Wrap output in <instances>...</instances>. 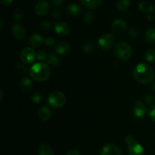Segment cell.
<instances>
[{
  "label": "cell",
  "instance_id": "1",
  "mask_svg": "<svg viewBox=\"0 0 155 155\" xmlns=\"http://www.w3.org/2000/svg\"><path fill=\"white\" fill-rule=\"evenodd\" d=\"M134 78L142 84H149L154 80L155 74L151 66L145 63H139L133 71Z\"/></svg>",
  "mask_w": 155,
  "mask_h": 155
},
{
  "label": "cell",
  "instance_id": "2",
  "mask_svg": "<svg viewBox=\"0 0 155 155\" xmlns=\"http://www.w3.org/2000/svg\"><path fill=\"white\" fill-rule=\"evenodd\" d=\"M51 71L48 64L44 62H38L32 65L29 69V74L37 82H44L50 77Z\"/></svg>",
  "mask_w": 155,
  "mask_h": 155
},
{
  "label": "cell",
  "instance_id": "3",
  "mask_svg": "<svg viewBox=\"0 0 155 155\" xmlns=\"http://www.w3.org/2000/svg\"><path fill=\"white\" fill-rule=\"evenodd\" d=\"M114 53L117 57L124 61L130 60L133 54V48L130 44L121 41L115 45Z\"/></svg>",
  "mask_w": 155,
  "mask_h": 155
},
{
  "label": "cell",
  "instance_id": "4",
  "mask_svg": "<svg viewBox=\"0 0 155 155\" xmlns=\"http://www.w3.org/2000/svg\"><path fill=\"white\" fill-rule=\"evenodd\" d=\"M67 98L63 92L54 91L48 97V103L54 108H60L66 104Z\"/></svg>",
  "mask_w": 155,
  "mask_h": 155
},
{
  "label": "cell",
  "instance_id": "5",
  "mask_svg": "<svg viewBox=\"0 0 155 155\" xmlns=\"http://www.w3.org/2000/svg\"><path fill=\"white\" fill-rule=\"evenodd\" d=\"M115 43V38L111 33H105L98 39V44L99 48L103 51H108Z\"/></svg>",
  "mask_w": 155,
  "mask_h": 155
},
{
  "label": "cell",
  "instance_id": "6",
  "mask_svg": "<svg viewBox=\"0 0 155 155\" xmlns=\"http://www.w3.org/2000/svg\"><path fill=\"white\" fill-rule=\"evenodd\" d=\"M20 56H21V59L23 63L28 64L34 61L35 59L36 58V53L32 48L27 47L21 51Z\"/></svg>",
  "mask_w": 155,
  "mask_h": 155
},
{
  "label": "cell",
  "instance_id": "7",
  "mask_svg": "<svg viewBox=\"0 0 155 155\" xmlns=\"http://www.w3.org/2000/svg\"><path fill=\"white\" fill-rule=\"evenodd\" d=\"M100 155H123L120 148L115 144L109 143L104 145L101 150Z\"/></svg>",
  "mask_w": 155,
  "mask_h": 155
},
{
  "label": "cell",
  "instance_id": "8",
  "mask_svg": "<svg viewBox=\"0 0 155 155\" xmlns=\"http://www.w3.org/2000/svg\"><path fill=\"white\" fill-rule=\"evenodd\" d=\"M54 32L60 36H67L70 33L71 27L69 24L64 21H58L54 24Z\"/></svg>",
  "mask_w": 155,
  "mask_h": 155
},
{
  "label": "cell",
  "instance_id": "9",
  "mask_svg": "<svg viewBox=\"0 0 155 155\" xmlns=\"http://www.w3.org/2000/svg\"><path fill=\"white\" fill-rule=\"evenodd\" d=\"M50 8V5L47 0H39L35 5V12L39 16H44L48 12Z\"/></svg>",
  "mask_w": 155,
  "mask_h": 155
},
{
  "label": "cell",
  "instance_id": "10",
  "mask_svg": "<svg viewBox=\"0 0 155 155\" xmlns=\"http://www.w3.org/2000/svg\"><path fill=\"white\" fill-rule=\"evenodd\" d=\"M146 114V107L139 100H137L135 103L133 109V115L136 119H142Z\"/></svg>",
  "mask_w": 155,
  "mask_h": 155
},
{
  "label": "cell",
  "instance_id": "11",
  "mask_svg": "<svg viewBox=\"0 0 155 155\" xmlns=\"http://www.w3.org/2000/svg\"><path fill=\"white\" fill-rule=\"evenodd\" d=\"M127 151L129 155H143L144 148L140 143L135 140L127 145Z\"/></svg>",
  "mask_w": 155,
  "mask_h": 155
},
{
  "label": "cell",
  "instance_id": "12",
  "mask_svg": "<svg viewBox=\"0 0 155 155\" xmlns=\"http://www.w3.org/2000/svg\"><path fill=\"white\" fill-rule=\"evenodd\" d=\"M12 33L14 37L18 40H22L25 38L26 30L24 26L21 24H14L12 28Z\"/></svg>",
  "mask_w": 155,
  "mask_h": 155
},
{
  "label": "cell",
  "instance_id": "13",
  "mask_svg": "<svg viewBox=\"0 0 155 155\" xmlns=\"http://www.w3.org/2000/svg\"><path fill=\"white\" fill-rule=\"evenodd\" d=\"M111 28L116 33H122V32L125 31L127 28V21L123 19H120V18L115 19L112 22Z\"/></svg>",
  "mask_w": 155,
  "mask_h": 155
},
{
  "label": "cell",
  "instance_id": "14",
  "mask_svg": "<svg viewBox=\"0 0 155 155\" xmlns=\"http://www.w3.org/2000/svg\"><path fill=\"white\" fill-rule=\"evenodd\" d=\"M44 40L45 39L42 38V36L40 34L33 33L29 38L28 43L29 45H30V46L33 47V48H38V47H40L42 45Z\"/></svg>",
  "mask_w": 155,
  "mask_h": 155
},
{
  "label": "cell",
  "instance_id": "15",
  "mask_svg": "<svg viewBox=\"0 0 155 155\" xmlns=\"http://www.w3.org/2000/svg\"><path fill=\"white\" fill-rule=\"evenodd\" d=\"M54 49L57 54L60 55H64L68 54L71 51V45L66 42H60L56 44Z\"/></svg>",
  "mask_w": 155,
  "mask_h": 155
},
{
  "label": "cell",
  "instance_id": "16",
  "mask_svg": "<svg viewBox=\"0 0 155 155\" xmlns=\"http://www.w3.org/2000/svg\"><path fill=\"white\" fill-rule=\"evenodd\" d=\"M66 12L70 16L77 17L81 14L82 8L78 4L76 3H70L67 5Z\"/></svg>",
  "mask_w": 155,
  "mask_h": 155
},
{
  "label": "cell",
  "instance_id": "17",
  "mask_svg": "<svg viewBox=\"0 0 155 155\" xmlns=\"http://www.w3.org/2000/svg\"><path fill=\"white\" fill-rule=\"evenodd\" d=\"M51 110L47 106H43L38 111V117L42 122H47L51 118Z\"/></svg>",
  "mask_w": 155,
  "mask_h": 155
},
{
  "label": "cell",
  "instance_id": "18",
  "mask_svg": "<svg viewBox=\"0 0 155 155\" xmlns=\"http://www.w3.org/2000/svg\"><path fill=\"white\" fill-rule=\"evenodd\" d=\"M139 10L142 11L144 13L148 14V15H151L154 11V6L152 3L149 2H142L139 4Z\"/></svg>",
  "mask_w": 155,
  "mask_h": 155
},
{
  "label": "cell",
  "instance_id": "19",
  "mask_svg": "<svg viewBox=\"0 0 155 155\" xmlns=\"http://www.w3.org/2000/svg\"><path fill=\"white\" fill-rule=\"evenodd\" d=\"M21 89L24 92H29L33 88V82L28 77H24L20 82Z\"/></svg>",
  "mask_w": 155,
  "mask_h": 155
},
{
  "label": "cell",
  "instance_id": "20",
  "mask_svg": "<svg viewBox=\"0 0 155 155\" xmlns=\"http://www.w3.org/2000/svg\"><path fill=\"white\" fill-rule=\"evenodd\" d=\"M39 155H54L52 148L47 144H41L38 148Z\"/></svg>",
  "mask_w": 155,
  "mask_h": 155
},
{
  "label": "cell",
  "instance_id": "21",
  "mask_svg": "<svg viewBox=\"0 0 155 155\" xmlns=\"http://www.w3.org/2000/svg\"><path fill=\"white\" fill-rule=\"evenodd\" d=\"M83 5L87 8H95L102 2V0H81Z\"/></svg>",
  "mask_w": 155,
  "mask_h": 155
},
{
  "label": "cell",
  "instance_id": "22",
  "mask_svg": "<svg viewBox=\"0 0 155 155\" xmlns=\"http://www.w3.org/2000/svg\"><path fill=\"white\" fill-rule=\"evenodd\" d=\"M145 40L149 43H154L155 42V28L150 27L145 31Z\"/></svg>",
  "mask_w": 155,
  "mask_h": 155
},
{
  "label": "cell",
  "instance_id": "23",
  "mask_svg": "<svg viewBox=\"0 0 155 155\" xmlns=\"http://www.w3.org/2000/svg\"><path fill=\"white\" fill-rule=\"evenodd\" d=\"M46 62L48 64L51 65L53 67H55L58 66L59 64V63H60V58H59V57L57 54L51 53L50 54H48V57Z\"/></svg>",
  "mask_w": 155,
  "mask_h": 155
},
{
  "label": "cell",
  "instance_id": "24",
  "mask_svg": "<svg viewBox=\"0 0 155 155\" xmlns=\"http://www.w3.org/2000/svg\"><path fill=\"white\" fill-rule=\"evenodd\" d=\"M130 0H118L117 3V7L120 11H127L130 8Z\"/></svg>",
  "mask_w": 155,
  "mask_h": 155
},
{
  "label": "cell",
  "instance_id": "25",
  "mask_svg": "<svg viewBox=\"0 0 155 155\" xmlns=\"http://www.w3.org/2000/svg\"><path fill=\"white\" fill-rule=\"evenodd\" d=\"M83 50L86 54H91L95 51V45L93 42H87L83 47Z\"/></svg>",
  "mask_w": 155,
  "mask_h": 155
},
{
  "label": "cell",
  "instance_id": "26",
  "mask_svg": "<svg viewBox=\"0 0 155 155\" xmlns=\"http://www.w3.org/2000/svg\"><path fill=\"white\" fill-rule=\"evenodd\" d=\"M145 60L148 61V62H155V49L152 48V49H149L148 51H146L145 54Z\"/></svg>",
  "mask_w": 155,
  "mask_h": 155
},
{
  "label": "cell",
  "instance_id": "27",
  "mask_svg": "<svg viewBox=\"0 0 155 155\" xmlns=\"http://www.w3.org/2000/svg\"><path fill=\"white\" fill-rule=\"evenodd\" d=\"M94 18H95V16H94L93 12H91V11H88L85 13V15H83V21H84L85 23L89 24L93 22Z\"/></svg>",
  "mask_w": 155,
  "mask_h": 155
},
{
  "label": "cell",
  "instance_id": "28",
  "mask_svg": "<svg viewBox=\"0 0 155 155\" xmlns=\"http://www.w3.org/2000/svg\"><path fill=\"white\" fill-rule=\"evenodd\" d=\"M48 55L47 54V53L45 51H43V50H39L36 53V59L39 62L46 61L47 59H48Z\"/></svg>",
  "mask_w": 155,
  "mask_h": 155
},
{
  "label": "cell",
  "instance_id": "29",
  "mask_svg": "<svg viewBox=\"0 0 155 155\" xmlns=\"http://www.w3.org/2000/svg\"><path fill=\"white\" fill-rule=\"evenodd\" d=\"M42 99H43L42 95L39 93V92H35L31 96V100L35 104H39V103H40L42 101Z\"/></svg>",
  "mask_w": 155,
  "mask_h": 155
},
{
  "label": "cell",
  "instance_id": "30",
  "mask_svg": "<svg viewBox=\"0 0 155 155\" xmlns=\"http://www.w3.org/2000/svg\"><path fill=\"white\" fill-rule=\"evenodd\" d=\"M39 28L42 30V31H49L51 29V24L48 21H44L40 23V25H39Z\"/></svg>",
  "mask_w": 155,
  "mask_h": 155
},
{
  "label": "cell",
  "instance_id": "31",
  "mask_svg": "<svg viewBox=\"0 0 155 155\" xmlns=\"http://www.w3.org/2000/svg\"><path fill=\"white\" fill-rule=\"evenodd\" d=\"M15 68H16V71H18V73H20V74H25V73H27V70H28L27 65L24 63L17 64Z\"/></svg>",
  "mask_w": 155,
  "mask_h": 155
},
{
  "label": "cell",
  "instance_id": "32",
  "mask_svg": "<svg viewBox=\"0 0 155 155\" xmlns=\"http://www.w3.org/2000/svg\"><path fill=\"white\" fill-rule=\"evenodd\" d=\"M148 115H149L151 120L155 123V104H151V107H149V110H148Z\"/></svg>",
  "mask_w": 155,
  "mask_h": 155
},
{
  "label": "cell",
  "instance_id": "33",
  "mask_svg": "<svg viewBox=\"0 0 155 155\" xmlns=\"http://www.w3.org/2000/svg\"><path fill=\"white\" fill-rule=\"evenodd\" d=\"M54 42H55V40H54V38L52 37H47L46 39H45L44 40V43L45 44V45L47 46H53L54 45Z\"/></svg>",
  "mask_w": 155,
  "mask_h": 155
},
{
  "label": "cell",
  "instance_id": "34",
  "mask_svg": "<svg viewBox=\"0 0 155 155\" xmlns=\"http://www.w3.org/2000/svg\"><path fill=\"white\" fill-rule=\"evenodd\" d=\"M61 13L58 10H57V9L53 10L52 12H51V17L52 19H54V20L59 19V18H61Z\"/></svg>",
  "mask_w": 155,
  "mask_h": 155
},
{
  "label": "cell",
  "instance_id": "35",
  "mask_svg": "<svg viewBox=\"0 0 155 155\" xmlns=\"http://www.w3.org/2000/svg\"><path fill=\"white\" fill-rule=\"evenodd\" d=\"M14 18L16 21H20L22 19V13H21V10L18 8H17V10L15 11V14H14Z\"/></svg>",
  "mask_w": 155,
  "mask_h": 155
},
{
  "label": "cell",
  "instance_id": "36",
  "mask_svg": "<svg viewBox=\"0 0 155 155\" xmlns=\"http://www.w3.org/2000/svg\"><path fill=\"white\" fill-rule=\"evenodd\" d=\"M129 36L131 38H136L138 36V31L134 28H130L128 30Z\"/></svg>",
  "mask_w": 155,
  "mask_h": 155
},
{
  "label": "cell",
  "instance_id": "37",
  "mask_svg": "<svg viewBox=\"0 0 155 155\" xmlns=\"http://www.w3.org/2000/svg\"><path fill=\"white\" fill-rule=\"evenodd\" d=\"M154 97H153L152 95H146V96L144 98V101H145V103H146V104H151V103L154 101Z\"/></svg>",
  "mask_w": 155,
  "mask_h": 155
},
{
  "label": "cell",
  "instance_id": "38",
  "mask_svg": "<svg viewBox=\"0 0 155 155\" xmlns=\"http://www.w3.org/2000/svg\"><path fill=\"white\" fill-rule=\"evenodd\" d=\"M65 155H80V153L78 150L75 149V148H71L66 153Z\"/></svg>",
  "mask_w": 155,
  "mask_h": 155
},
{
  "label": "cell",
  "instance_id": "39",
  "mask_svg": "<svg viewBox=\"0 0 155 155\" xmlns=\"http://www.w3.org/2000/svg\"><path fill=\"white\" fill-rule=\"evenodd\" d=\"M133 141H135L134 137H133V136H130V135H129V136H127L125 137V142H126V143L127 144V145H128V144H130V143H131V142H133Z\"/></svg>",
  "mask_w": 155,
  "mask_h": 155
},
{
  "label": "cell",
  "instance_id": "40",
  "mask_svg": "<svg viewBox=\"0 0 155 155\" xmlns=\"http://www.w3.org/2000/svg\"><path fill=\"white\" fill-rule=\"evenodd\" d=\"M64 1V0H51V2H52V4L54 5L60 6L63 4Z\"/></svg>",
  "mask_w": 155,
  "mask_h": 155
},
{
  "label": "cell",
  "instance_id": "41",
  "mask_svg": "<svg viewBox=\"0 0 155 155\" xmlns=\"http://www.w3.org/2000/svg\"><path fill=\"white\" fill-rule=\"evenodd\" d=\"M14 0H1V2L3 5L5 6H8L13 2Z\"/></svg>",
  "mask_w": 155,
  "mask_h": 155
},
{
  "label": "cell",
  "instance_id": "42",
  "mask_svg": "<svg viewBox=\"0 0 155 155\" xmlns=\"http://www.w3.org/2000/svg\"><path fill=\"white\" fill-rule=\"evenodd\" d=\"M0 26H1V27H0V29H1V30H2L3 27H4V22H3L2 20H1V21H0Z\"/></svg>",
  "mask_w": 155,
  "mask_h": 155
},
{
  "label": "cell",
  "instance_id": "43",
  "mask_svg": "<svg viewBox=\"0 0 155 155\" xmlns=\"http://www.w3.org/2000/svg\"><path fill=\"white\" fill-rule=\"evenodd\" d=\"M148 21H153V16H152V15H148Z\"/></svg>",
  "mask_w": 155,
  "mask_h": 155
},
{
  "label": "cell",
  "instance_id": "44",
  "mask_svg": "<svg viewBox=\"0 0 155 155\" xmlns=\"http://www.w3.org/2000/svg\"><path fill=\"white\" fill-rule=\"evenodd\" d=\"M2 97H3V92L2 90H0V99H2Z\"/></svg>",
  "mask_w": 155,
  "mask_h": 155
},
{
  "label": "cell",
  "instance_id": "45",
  "mask_svg": "<svg viewBox=\"0 0 155 155\" xmlns=\"http://www.w3.org/2000/svg\"><path fill=\"white\" fill-rule=\"evenodd\" d=\"M152 89H153V92H154L155 93V82H154V84H153V86H152Z\"/></svg>",
  "mask_w": 155,
  "mask_h": 155
}]
</instances>
